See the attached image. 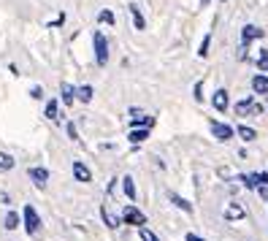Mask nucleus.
Listing matches in <instances>:
<instances>
[{
    "instance_id": "1",
    "label": "nucleus",
    "mask_w": 268,
    "mask_h": 241,
    "mask_svg": "<svg viewBox=\"0 0 268 241\" xmlns=\"http://www.w3.org/2000/svg\"><path fill=\"white\" fill-rule=\"evenodd\" d=\"M22 217H24V230H27V236H35L41 230V217H38V212H35L30 203L22 209Z\"/></svg>"
},
{
    "instance_id": "2",
    "label": "nucleus",
    "mask_w": 268,
    "mask_h": 241,
    "mask_svg": "<svg viewBox=\"0 0 268 241\" xmlns=\"http://www.w3.org/2000/svg\"><path fill=\"white\" fill-rule=\"evenodd\" d=\"M92 44H95V60H98V65H106L109 63V41H106V36L100 30H95Z\"/></svg>"
},
{
    "instance_id": "3",
    "label": "nucleus",
    "mask_w": 268,
    "mask_h": 241,
    "mask_svg": "<svg viewBox=\"0 0 268 241\" xmlns=\"http://www.w3.org/2000/svg\"><path fill=\"white\" fill-rule=\"evenodd\" d=\"M122 219H125V222H130V225H138V228H144V225H146V217H144V212H138L135 206H125V212H122Z\"/></svg>"
},
{
    "instance_id": "4",
    "label": "nucleus",
    "mask_w": 268,
    "mask_h": 241,
    "mask_svg": "<svg viewBox=\"0 0 268 241\" xmlns=\"http://www.w3.org/2000/svg\"><path fill=\"white\" fill-rule=\"evenodd\" d=\"M211 133H214V138H220V141H230V138H233V133H236V130L230 128V125L211 122Z\"/></svg>"
},
{
    "instance_id": "5",
    "label": "nucleus",
    "mask_w": 268,
    "mask_h": 241,
    "mask_svg": "<svg viewBox=\"0 0 268 241\" xmlns=\"http://www.w3.org/2000/svg\"><path fill=\"white\" fill-rule=\"evenodd\" d=\"M27 176L33 179V184H35L38 190H44V187H46V182H49V171H46V168H30Z\"/></svg>"
},
{
    "instance_id": "6",
    "label": "nucleus",
    "mask_w": 268,
    "mask_h": 241,
    "mask_svg": "<svg viewBox=\"0 0 268 241\" xmlns=\"http://www.w3.org/2000/svg\"><path fill=\"white\" fill-rule=\"evenodd\" d=\"M263 109L257 106L255 100H241V103H236V114L239 117H246V114H260Z\"/></svg>"
},
{
    "instance_id": "7",
    "label": "nucleus",
    "mask_w": 268,
    "mask_h": 241,
    "mask_svg": "<svg viewBox=\"0 0 268 241\" xmlns=\"http://www.w3.org/2000/svg\"><path fill=\"white\" fill-rule=\"evenodd\" d=\"M257 38H263V30L257 27V24H246V27L241 30V41H244V46L249 41H257Z\"/></svg>"
},
{
    "instance_id": "8",
    "label": "nucleus",
    "mask_w": 268,
    "mask_h": 241,
    "mask_svg": "<svg viewBox=\"0 0 268 241\" xmlns=\"http://www.w3.org/2000/svg\"><path fill=\"white\" fill-rule=\"evenodd\" d=\"M128 11H130V17H133V27L135 30H146V19H144V14H141V8L135 6V3H130Z\"/></svg>"
},
{
    "instance_id": "9",
    "label": "nucleus",
    "mask_w": 268,
    "mask_h": 241,
    "mask_svg": "<svg viewBox=\"0 0 268 241\" xmlns=\"http://www.w3.org/2000/svg\"><path fill=\"white\" fill-rule=\"evenodd\" d=\"M241 217H246V209L241 203H230L225 209V219H230V222H233V219H241Z\"/></svg>"
},
{
    "instance_id": "10",
    "label": "nucleus",
    "mask_w": 268,
    "mask_h": 241,
    "mask_svg": "<svg viewBox=\"0 0 268 241\" xmlns=\"http://www.w3.org/2000/svg\"><path fill=\"white\" fill-rule=\"evenodd\" d=\"M73 176L76 182H92V174H89V168L84 163H73Z\"/></svg>"
},
{
    "instance_id": "11",
    "label": "nucleus",
    "mask_w": 268,
    "mask_h": 241,
    "mask_svg": "<svg viewBox=\"0 0 268 241\" xmlns=\"http://www.w3.org/2000/svg\"><path fill=\"white\" fill-rule=\"evenodd\" d=\"M252 89H255L257 95H268V76L266 73H257V76L252 79Z\"/></svg>"
},
{
    "instance_id": "12",
    "label": "nucleus",
    "mask_w": 268,
    "mask_h": 241,
    "mask_svg": "<svg viewBox=\"0 0 268 241\" xmlns=\"http://www.w3.org/2000/svg\"><path fill=\"white\" fill-rule=\"evenodd\" d=\"M227 103H230V98H227V89H217V92H214V109H217V111H225Z\"/></svg>"
},
{
    "instance_id": "13",
    "label": "nucleus",
    "mask_w": 268,
    "mask_h": 241,
    "mask_svg": "<svg viewBox=\"0 0 268 241\" xmlns=\"http://www.w3.org/2000/svg\"><path fill=\"white\" fill-rule=\"evenodd\" d=\"M146 135H149V130H146V128H133L128 138H130V144H141V141H146Z\"/></svg>"
},
{
    "instance_id": "14",
    "label": "nucleus",
    "mask_w": 268,
    "mask_h": 241,
    "mask_svg": "<svg viewBox=\"0 0 268 241\" xmlns=\"http://www.w3.org/2000/svg\"><path fill=\"white\" fill-rule=\"evenodd\" d=\"M100 217H103V222L109 225V228H117V225L122 222V219H119V217H111V212H109V206H100Z\"/></svg>"
},
{
    "instance_id": "15",
    "label": "nucleus",
    "mask_w": 268,
    "mask_h": 241,
    "mask_svg": "<svg viewBox=\"0 0 268 241\" xmlns=\"http://www.w3.org/2000/svg\"><path fill=\"white\" fill-rule=\"evenodd\" d=\"M60 92H63V103H65V106H70V103H73V98L79 95V89H73L70 84H63V89H60Z\"/></svg>"
},
{
    "instance_id": "16",
    "label": "nucleus",
    "mask_w": 268,
    "mask_h": 241,
    "mask_svg": "<svg viewBox=\"0 0 268 241\" xmlns=\"http://www.w3.org/2000/svg\"><path fill=\"white\" fill-rule=\"evenodd\" d=\"M152 125H155V117H146V114H141V117H133V128H146V130H149Z\"/></svg>"
},
{
    "instance_id": "17",
    "label": "nucleus",
    "mask_w": 268,
    "mask_h": 241,
    "mask_svg": "<svg viewBox=\"0 0 268 241\" xmlns=\"http://www.w3.org/2000/svg\"><path fill=\"white\" fill-rule=\"evenodd\" d=\"M92 95H95V89L89 87V84H84V87H79V95H76V98L82 100V103H89V100H92Z\"/></svg>"
},
{
    "instance_id": "18",
    "label": "nucleus",
    "mask_w": 268,
    "mask_h": 241,
    "mask_svg": "<svg viewBox=\"0 0 268 241\" xmlns=\"http://www.w3.org/2000/svg\"><path fill=\"white\" fill-rule=\"evenodd\" d=\"M236 133H239L244 141H252V138L257 135V130L255 128H246V125H239V128H236Z\"/></svg>"
},
{
    "instance_id": "19",
    "label": "nucleus",
    "mask_w": 268,
    "mask_h": 241,
    "mask_svg": "<svg viewBox=\"0 0 268 241\" xmlns=\"http://www.w3.org/2000/svg\"><path fill=\"white\" fill-rule=\"evenodd\" d=\"M239 182H244L246 190H255L257 184H260V182H257V174H244V176H239Z\"/></svg>"
},
{
    "instance_id": "20",
    "label": "nucleus",
    "mask_w": 268,
    "mask_h": 241,
    "mask_svg": "<svg viewBox=\"0 0 268 241\" xmlns=\"http://www.w3.org/2000/svg\"><path fill=\"white\" fill-rule=\"evenodd\" d=\"M171 200H174V203L179 206L181 212H187V214L193 212V203H187V200H184V198H179V195H176V193H171Z\"/></svg>"
},
{
    "instance_id": "21",
    "label": "nucleus",
    "mask_w": 268,
    "mask_h": 241,
    "mask_svg": "<svg viewBox=\"0 0 268 241\" xmlns=\"http://www.w3.org/2000/svg\"><path fill=\"white\" fill-rule=\"evenodd\" d=\"M122 187H125V195H128L130 200H135V184H133V179L125 176V179H122Z\"/></svg>"
},
{
    "instance_id": "22",
    "label": "nucleus",
    "mask_w": 268,
    "mask_h": 241,
    "mask_svg": "<svg viewBox=\"0 0 268 241\" xmlns=\"http://www.w3.org/2000/svg\"><path fill=\"white\" fill-rule=\"evenodd\" d=\"M14 168V157L8 152H0V171H11Z\"/></svg>"
},
{
    "instance_id": "23",
    "label": "nucleus",
    "mask_w": 268,
    "mask_h": 241,
    "mask_svg": "<svg viewBox=\"0 0 268 241\" xmlns=\"http://www.w3.org/2000/svg\"><path fill=\"white\" fill-rule=\"evenodd\" d=\"M6 228H8V230H17V228H19V214H17V212H8V214H6Z\"/></svg>"
},
{
    "instance_id": "24",
    "label": "nucleus",
    "mask_w": 268,
    "mask_h": 241,
    "mask_svg": "<svg viewBox=\"0 0 268 241\" xmlns=\"http://www.w3.org/2000/svg\"><path fill=\"white\" fill-rule=\"evenodd\" d=\"M44 114H46V117L49 119H57V100H49V103H46V109H44Z\"/></svg>"
},
{
    "instance_id": "25",
    "label": "nucleus",
    "mask_w": 268,
    "mask_h": 241,
    "mask_svg": "<svg viewBox=\"0 0 268 241\" xmlns=\"http://www.w3.org/2000/svg\"><path fill=\"white\" fill-rule=\"evenodd\" d=\"M98 22H100V24H114L117 19H114V14H111L109 8H106V11H100V14H98Z\"/></svg>"
},
{
    "instance_id": "26",
    "label": "nucleus",
    "mask_w": 268,
    "mask_h": 241,
    "mask_svg": "<svg viewBox=\"0 0 268 241\" xmlns=\"http://www.w3.org/2000/svg\"><path fill=\"white\" fill-rule=\"evenodd\" d=\"M138 236H141V241H160V239H157L155 233H152L149 228H138Z\"/></svg>"
},
{
    "instance_id": "27",
    "label": "nucleus",
    "mask_w": 268,
    "mask_h": 241,
    "mask_svg": "<svg viewBox=\"0 0 268 241\" xmlns=\"http://www.w3.org/2000/svg\"><path fill=\"white\" fill-rule=\"evenodd\" d=\"M257 68H260V71H268V49H263L260 60H257Z\"/></svg>"
},
{
    "instance_id": "28",
    "label": "nucleus",
    "mask_w": 268,
    "mask_h": 241,
    "mask_svg": "<svg viewBox=\"0 0 268 241\" xmlns=\"http://www.w3.org/2000/svg\"><path fill=\"white\" fill-rule=\"evenodd\" d=\"M209 44H211V36H206V38H203V44H201V49H198L201 57H206V54H209Z\"/></svg>"
},
{
    "instance_id": "29",
    "label": "nucleus",
    "mask_w": 268,
    "mask_h": 241,
    "mask_svg": "<svg viewBox=\"0 0 268 241\" xmlns=\"http://www.w3.org/2000/svg\"><path fill=\"white\" fill-rule=\"evenodd\" d=\"M30 98H35V100H41L44 98V89L35 84V87H30Z\"/></svg>"
},
{
    "instance_id": "30",
    "label": "nucleus",
    "mask_w": 268,
    "mask_h": 241,
    "mask_svg": "<svg viewBox=\"0 0 268 241\" xmlns=\"http://www.w3.org/2000/svg\"><path fill=\"white\" fill-rule=\"evenodd\" d=\"M68 135H70V138H73V141H76V138H79V133H76V125H73V122H68Z\"/></svg>"
},
{
    "instance_id": "31",
    "label": "nucleus",
    "mask_w": 268,
    "mask_h": 241,
    "mask_svg": "<svg viewBox=\"0 0 268 241\" xmlns=\"http://www.w3.org/2000/svg\"><path fill=\"white\" fill-rule=\"evenodd\" d=\"M201 92H203V84H195V100H203V95H201Z\"/></svg>"
},
{
    "instance_id": "32",
    "label": "nucleus",
    "mask_w": 268,
    "mask_h": 241,
    "mask_svg": "<svg viewBox=\"0 0 268 241\" xmlns=\"http://www.w3.org/2000/svg\"><path fill=\"white\" fill-rule=\"evenodd\" d=\"M257 182H260L263 187H268V174H257Z\"/></svg>"
},
{
    "instance_id": "33",
    "label": "nucleus",
    "mask_w": 268,
    "mask_h": 241,
    "mask_svg": "<svg viewBox=\"0 0 268 241\" xmlns=\"http://www.w3.org/2000/svg\"><path fill=\"white\" fill-rule=\"evenodd\" d=\"M184 239H187V241H206V239H201V236H195V233H187Z\"/></svg>"
},
{
    "instance_id": "34",
    "label": "nucleus",
    "mask_w": 268,
    "mask_h": 241,
    "mask_svg": "<svg viewBox=\"0 0 268 241\" xmlns=\"http://www.w3.org/2000/svg\"><path fill=\"white\" fill-rule=\"evenodd\" d=\"M257 193H260V198H268V187H263V184L257 187Z\"/></svg>"
},
{
    "instance_id": "35",
    "label": "nucleus",
    "mask_w": 268,
    "mask_h": 241,
    "mask_svg": "<svg viewBox=\"0 0 268 241\" xmlns=\"http://www.w3.org/2000/svg\"><path fill=\"white\" fill-rule=\"evenodd\" d=\"M201 3H203V6H209V3H211V0H201Z\"/></svg>"
}]
</instances>
